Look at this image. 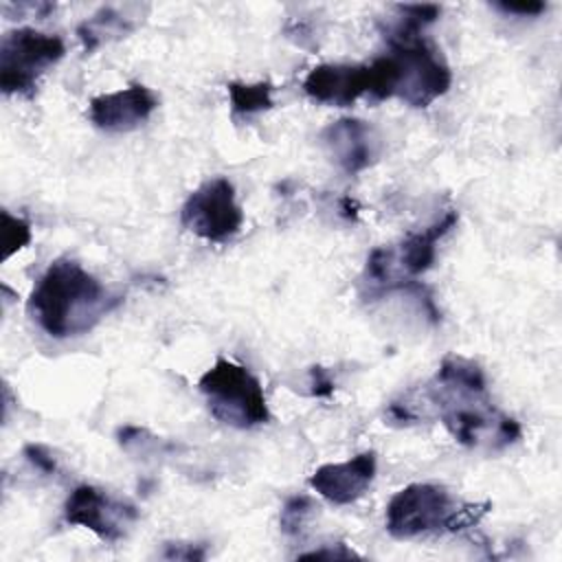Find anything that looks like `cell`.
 <instances>
[{"instance_id": "cell-18", "label": "cell", "mask_w": 562, "mask_h": 562, "mask_svg": "<svg viewBox=\"0 0 562 562\" xmlns=\"http://www.w3.org/2000/svg\"><path fill=\"white\" fill-rule=\"evenodd\" d=\"M492 7L498 9V11H503V13L522 15V18L540 15V13L547 9V4L540 2V0H522V2H507V0H501V2H494Z\"/></svg>"}, {"instance_id": "cell-15", "label": "cell", "mask_w": 562, "mask_h": 562, "mask_svg": "<svg viewBox=\"0 0 562 562\" xmlns=\"http://www.w3.org/2000/svg\"><path fill=\"white\" fill-rule=\"evenodd\" d=\"M31 241V224L24 217H15L9 211H2V246L4 259L22 250Z\"/></svg>"}, {"instance_id": "cell-19", "label": "cell", "mask_w": 562, "mask_h": 562, "mask_svg": "<svg viewBox=\"0 0 562 562\" xmlns=\"http://www.w3.org/2000/svg\"><path fill=\"white\" fill-rule=\"evenodd\" d=\"M162 555L169 560H202L204 549L202 544H191V542H169Z\"/></svg>"}, {"instance_id": "cell-11", "label": "cell", "mask_w": 562, "mask_h": 562, "mask_svg": "<svg viewBox=\"0 0 562 562\" xmlns=\"http://www.w3.org/2000/svg\"><path fill=\"white\" fill-rule=\"evenodd\" d=\"M369 66L321 64L303 79V90L310 99L336 108H349L362 94H369Z\"/></svg>"}, {"instance_id": "cell-13", "label": "cell", "mask_w": 562, "mask_h": 562, "mask_svg": "<svg viewBox=\"0 0 562 562\" xmlns=\"http://www.w3.org/2000/svg\"><path fill=\"white\" fill-rule=\"evenodd\" d=\"M231 112L235 119H248L252 114L266 112L272 108V83L270 81H257V83H241L231 81L226 86Z\"/></svg>"}, {"instance_id": "cell-3", "label": "cell", "mask_w": 562, "mask_h": 562, "mask_svg": "<svg viewBox=\"0 0 562 562\" xmlns=\"http://www.w3.org/2000/svg\"><path fill=\"white\" fill-rule=\"evenodd\" d=\"M211 415L235 428H252L270 419L261 382L241 364L217 358L198 382Z\"/></svg>"}, {"instance_id": "cell-9", "label": "cell", "mask_w": 562, "mask_h": 562, "mask_svg": "<svg viewBox=\"0 0 562 562\" xmlns=\"http://www.w3.org/2000/svg\"><path fill=\"white\" fill-rule=\"evenodd\" d=\"M378 468L373 450H364L340 463H325L314 470L310 485L334 505H349L358 501L371 485Z\"/></svg>"}, {"instance_id": "cell-17", "label": "cell", "mask_w": 562, "mask_h": 562, "mask_svg": "<svg viewBox=\"0 0 562 562\" xmlns=\"http://www.w3.org/2000/svg\"><path fill=\"white\" fill-rule=\"evenodd\" d=\"M336 384H334V378L329 375V371L321 364H314L310 367V393L314 397H329L334 393Z\"/></svg>"}, {"instance_id": "cell-16", "label": "cell", "mask_w": 562, "mask_h": 562, "mask_svg": "<svg viewBox=\"0 0 562 562\" xmlns=\"http://www.w3.org/2000/svg\"><path fill=\"white\" fill-rule=\"evenodd\" d=\"M24 457H26V461H29L33 468H37V470L44 472V474H55V470H57L55 457H53L50 450H48L46 446H42V443H26V446H24Z\"/></svg>"}, {"instance_id": "cell-1", "label": "cell", "mask_w": 562, "mask_h": 562, "mask_svg": "<svg viewBox=\"0 0 562 562\" xmlns=\"http://www.w3.org/2000/svg\"><path fill=\"white\" fill-rule=\"evenodd\" d=\"M119 303L121 296L110 294L77 261L57 259L33 288L29 312L48 336L68 338L90 331Z\"/></svg>"}, {"instance_id": "cell-2", "label": "cell", "mask_w": 562, "mask_h": 562, "mask_svg": "<svg viewBox=\"0 0 562 562\" xmlns=\"http://www.w3.org/2000/svg\"><path fill=\"white\" fill-rule=\"evenodd\" d=\"M384 37L391 53L367 64L373 99L397 97L413 108H426L448 92L452 72L419 33L386 29Z\"/></svg>"}, {"instance_id": "cell-4", "label": "cell", "mask_w": 562, "mask_h": 562, "mask_svg": "<svg viewBox=\"0 0 562 562\" xmlns=\"http://www.w3.org/2000/svg\"><path fill=\"white\" fill-rule=\"evenodd\" d=\"M66 53L61 37L35 29H15L0 42V88L4 94H33L40 75Z\"/></svg>"}, {"instance_id": "cell-10", "label": "cell", "mask_w": 562, "mask_h": 562, "mask_svg": "<svg viewBox=\"0 0 562 562\" xmlns=\"http://www.w3.org/2000/svg\"><path fill=\"white\" fill-rule=\"evenodd\" d=\"M336 165L353 176L371 167L380 156V140L373 127L360 119H340L329 123L321 134Z\"/></svg>"}, {"instance_id": "cell-6", "label": "cell", "mask_w": 562, "mask_h": 562, "mask_svg": "<svg viewBox=\"0 0 562 562\" xmlns=\"http://www.w3.org/2000/svg\"><path fill=\"white\" fill-rule=\"evenodd\" d=\"M180 220L184 228L206 241H228L244 224V211L237 204L233 182L217 176L200 184L182 204Z\"/></svg>"}, {"instance_id": "cell-5", "label": "cell", "mask_w": 562, "mask_h": 562, "mask_svg": "<svg viewBox=\"0 0 562 562\" xmlns=\"http://www.w3.org/2000/svg\"><path fill=\"white\" fill-rule=\"evenodd\" d=\"M461 503L432 483H411L393 494L386 505V531L397 540H408L435 531H452V518Z\"/></svg>"}, {"instance_id": "cell-7", "label": "cell", "mask_w": 562, "mask_h": 562, "mask_svg": "<svg viewBox=\"0 0 562 562\" xmlns=\"http://www.w3.org/2000/svg\"><path fill=\"white\" fill-rule=\"evenodd\" d=\"M136 516L138 512L132 503L112 498L94 485L75 487L64 505L66 522L86 527L108 542L121 540L127 525L136 520Z\"/></svg>"}, {"instance_id": "cell-8", "label": "cell", "mask_w": 562, "mask_h": 562, "mask_svg": "<svg viewBox=\"0 0 562 562\" xmlns=\"http://www.w3.org/2000/svg\"><path fill=\"white\" fill-rule=\"evenodd\" d=\"M156 108V94L143 83H132L123 90L94 97L88 105V116L90 123L103 132H132L143 125Z\"/></svg>"}, {"instance_id": "cell-20", "label": "cell", "mask_w": 562, "mask_h": 562, "mask_svg": "<svg viewBox=\"0 0 562 562\" xmlns=\"http://www.w3.org/2000/svg\"><path fill=\"white\" fill-rule=\"evenodd\" d=\"M360 558L358 553L349 551V549H340V551H325V549H318V551H312V553H303L301 558Z\"/></svg>"}, {"instance_id": "cell-14", "label": "cell", "mask_w": 562, "mask_h": 562, "mask_svg": "<svg viewBox=\"0 0 562 562\" xmlns=\"http://www.w3.org/2000/svg\"><path fill=\"white\" fill-rule=\"evenodd\" d=\"M316 512V505L310 496L305 494H296V496H290L283 507H281V516H279V527L285 536H301L305 525L310 522V518L314 516Z\"/></svg>"}, {"instance_id": "cell-12", "label": "cell", "mask_w": 562, "mask_h": 562, "mask_svg": "<svg viewBox=\"0 0 562 562\" xmlns=\"http://www.w3.org/2000/svg\"><path fill=\"white\" fill-rule=\"evenodd\" d=\"M132 29H134V24H132L123 13H119V11L112 9V7H103L101 11H97L92 18L83 20V22L77 26V35H79V40L83 42L86 53H92V50H94L97 46H101L103 42L123 37V35L130 33Z\"/></svg>"}]
</instances>
